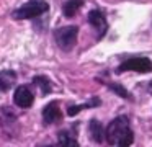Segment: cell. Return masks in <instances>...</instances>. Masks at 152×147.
I'll use <instances>...</instances> for the list:
<instances>
[{"label": "cell", "instance_id": "cell-1", "mask_svg": "<svg viewBox=\"0 0 152 147\" xmlns=\"http://www.w3.org/2000/svg\"><path fill=\"white\" fill-rule=\"evenodd\" d=\"M49 12V3L46 0H28L21 7L15 8L12 12L13 20H34L39 18L41 15Z\"/></svg>", "mask_w": 152, "mask_h": 147}, {"label": "cell", "instance_id": "cell-2", "mask_svg": "<svg viewBox=\"0 0 152 147\" xmlns=\"http://www.w3.org/2000/svg\"><path fill=\"white\" fill-rule=\"evenodd\" d=\"M129 131H131L129 129V119L126 116H118L108 124L106 132H105V139H106V142L111 144V146H115V144L118 146V142L129 132Z\"/></svg>", "mask_w": 152, "mask_h": 147}, {"label": "cell", "instance_id": "cell-3", "mask_svg": "<svg viewBox=\"0 0 152 147\" xmlns=\"http://www.w3.org/2000/svg\"><path fill=\"white\" fill-rule=\"evenodd\" d=\"M77 36H79V26L69 25V26H61L54 29V41L62 51H70L77 44Z\"/></svg>", "mask_w": 152, "mask_h": 147}, {"label": "cell", "instance_id": "cell-4", "mask_svg": "<svg viewBox=\"0 0 152 147\" xmlns=\"http://www.w3.org/2000/svg\"><path fill=\"white\" fill-rule=\"evenodd\" d=\"M128 70H134L139 74H147L152 72V61L147 57H131L126 59L124 62L118 65L116 69V74H121V72H128Z\"/></svg>", "mask_w": 152, "mask_h": 147}, {"label": "cell", "instance_id": "cell-5", "mask_svg": "<svg viewBox=\"0 0 152 147\" xmlns=\"http://www.w3.org/2000/svg\"><path fill=\"white\" fill-rule=\"evenodd\" d=\"M13 101H15L17 106L26 110V108L33 106L34 95H33V91L30 90L28 85H20V87H17V90H15V93H13Z\"/></svg>", "mask_w": 152, "mask_h": 147}, {"label": "cell", "instance_id": "cell-6", "mask_svg": "<svg viewBox=\"0 0 152 147\" xmlns=\"http://www.w3.org/2000/svg\"><path fill=\"white\" fill-rule=\"evenodd\" d=\"M88 23L96 29L100 39H102L103 36L106 34V31H108V23H106L105 13H103L102 10H92V12L88 13Z\"/></svg>", "mask_w": 152, "mask_h": 147}, {"label": "cell", "instance_id": "cell-7", "mask_svg": "<svg viewBox=\"0 0 152 147\" xmlns=\"http://www.w3.org/2000/svg\"><path fill=\"white\" fill-rule=\"evenodd\" d=\"M61 119H62V113H61V108L56 101H51V103H48L43 108V123L44 124H53Z\"/></svg>", "mask_w": 152, "mask_h": 147}, {"label": "cell", "instance_id": "cell-8", "mask_svg": "<svg viewBox=\"0 0 152 147\" xmlns=\"http://www.w3.org/2000/svg\"><path fill=\"white\" fill-rule=\"evenodd\" d=\"M17 82V72L15 70H0V93L8 91Z\"/></svg>", "mask_w": 152, "mask_h": 147}, {"label": "cell", "instance_id": "cell-9", "mask_svg": "<svg viewBox=\"0 0 152 147\" xmlns=\"http://www.w3.org/2000/svg\"><path fill=\"white\" fill-rule=\"evenodd\" d=\"M88 132H90V137H92L95 142H103V139H105V132L106 129H103V126L100 124V121L96 119H92L90 121V126H88Z\"/></svg>", "mask_w": 152, "mask_h": 147}, {"label": "cell", "instance_id": "cell-10", "mask_svg": "<svg viewBox=\"0 0 152 147\" xmlns=\"http://www.w3.org/2000/svg\"><path fill=\"white\" fill-rule=\"evenodd\" d=\"M82 7H83V0H67L62 5V13L66 18H72Z\"/></svg>", "mask_w": 152, "mask_h": 147}, {"label": "cell", "instance_id": "cell-11", "mask_svg": "<svg viewBox=\"0 0 152 147\" xmlns=\"http://www.w3.org/2000/svg\"><path fill=\"white\" fill-rule=\"evenodd\" d=\"M100 105H102L100 98H92L88 103H83V105H72V106H69V108H67V114H69V116H75V114L80 113L82 110H87V108H95V106H100Z\"/></svg>", "mask_w": 152, "mask_h": 147}, {"label": "cell", "instance_id": "cell-12", "mask_svg": "<svg viewBox=\"0 0 152 147\" xmlns=\"http://www.w3.org/2000/svg\"><path fill=\"white\" fill-rule=\"evenodd\" d=\"M33 83L36 85V87H39V90L43 95H48V93L53 91V83H51V80L46 75H36V77H33Z\"/></svg>", "mask_w": 152, "mask_h": 147}, {"label": "cell", "instance_id": "cell-13", "mask_svg": "<svg viewBox=\"0 0 152 147\" xmlns=\"http://www.w3.org/2000/svg\"><path fill=\"white\" fill-rule=\"evenodd\" d=\"M57 140H59V147H79L77 139L69 131H61L59 136H57Z\"/></svg>", "mask_w": 152, "mask_h": 147}, {"label": "cell", "instance_id": "cell-14", "mask_svg": "<svg viewBox=\"0 0 152 147\" xmlns=\"http://www.w3.org/2000/svg\"><path fill=\"white\" fill-rule=\"evenodd\" d=\"M110 90L111 91H115L118 97H121V98H129V93H128V90H126L123 85H118V83H110Z\"/></svg>", "mask_w": 152, "mask_h": 147}, {"label": "cell", "instance_id": "cell-15", "mask_svg": "<svg viewBox=\"0 0 152 147\" xmlns=\"http://www.w3.org/2000/svg\"><path fill=\"white\" fill-rule=\"evenodd\" d=\"M132 140H134V134H132V131H129V132L118 142V146H116V147H129L132 144Z\"/></svg>", "mask_w": 152, "mask_h": 147}, {"label": "cell", "instance_id": "cell-16", "mask_svg": "<svg viewBox=\"0 0 152 147\" xmlns=\"http://www.w3.org/2000/svg\"><path fill=\"white\" fill-rule=\"evenodd\" d=\"M43 147H53V146H43Z\"/></svg>", "mask_w": 152, "mask_h": 147}]
</instances>
